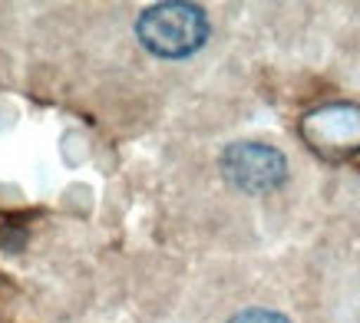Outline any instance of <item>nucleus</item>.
I'll use <instances>...</instances> for the list:
<instances>
[{
	"label": "nucleus",
	"mask_w": 360,
	"mask_h": 323,
	"mask_svg": "<svg viewBox=\"0 0 360 323\" xmlns=\"http://www.w3.org/2000/svg\"><path fill=\"white\" fill-rule=\"evenodd\" d=\"M136 33L146 50H153L155 56H169V60H179V56L195 53L198 46L205 44L208 37V20L202 7L195 4H155L139 17L136 23Z\"/></svg>",
	"instance_id": "f257e3e1"
},
{
	"label": "nucleus",
	"mask_w": 360,
	"mask_h": 323,
	"mask_svg": "<svg viewBox=\"0 0 360 323\" xmlns=\"http://www.w3.org/2000/svg\"><path fill=\"white\" fill-rule=\"evenodd\" d=\"M231 323H288V320H284L281 313H271V310H245Z\"/></svg>",
	"instance_id": "20e7f679"
},
{
	"label": "nucleus",
	"mask_w": 360,
	"mask_h": 323,
	"mask_svg": "<svg viewBox=\"0 0 360 323\" xmlns=\"http://www.w3.org/2000/svg\"><path fill=\"white\" fill-rule=\"evenodd\" d=\"M221 172L241 192H271L284 182V155L262 142H235L221 155Z\"/></svg>",
	"instance_id": "7ed1b4c3"
},
{
	"label": "nucleus",
	"mask_w": 360,
	"mask_h": 323,
	"mask_svg": "<svg viewBox=\"0 0 360 323\" xmlns=\"http://www.w3.org/2000/svg\"><path fill=\"white\" fill-rule=\"evenodd\" d=\"M301 136L314 152L328 159H344L360 152V106L354 103H330L307 112L301 122Z\"/></svg>",
	"instance_id": "f03ea898"
}]
</instances>
